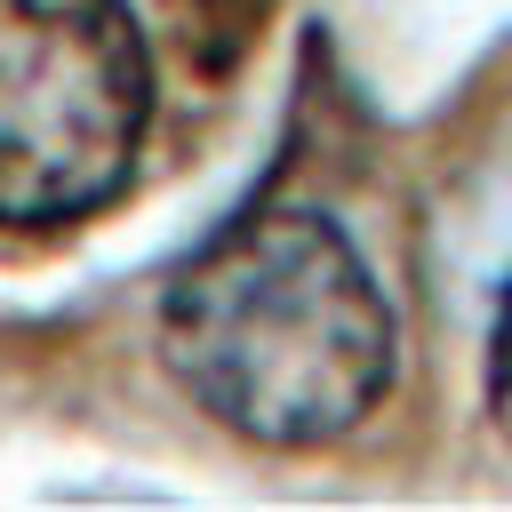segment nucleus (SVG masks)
Wrapping results in <instances>:
<instances>
[{"mask_svg": "<svg viewBox=\"0 0 512 512\" xmlns=\"http://www.w3.org/2000/svg\"><path fill=\"white\" fill-rule=\"evenodd\" d=\"M160 352L192 408L256 448H328L392 392L400 320L328 208H256L160 296Z\"/></svg>", "mask_w": 512, "mask_h": 512, "instance_id": "nucleus-1", "label": "nucleus"}, {"mask_svg": "<svg viewBox=\"0 0 512 512\" xmlns=\"http://www.w3.org/2000/svg\"><path fill=\"white\" fill-rule=\"evenodd\" d=\"M152 128V48L128 0H0V224L96 216Z\"/></svg>", "mask_w": 512, "mask_h": 512, "instance_id": "nucleus-2", "label": "nucleus"}, {"mask_svg": "<svg viewBox=\"0 0 512 512\" xmlns=\"http://www.w3.org/2000/svg\"><path fill=\"white\" fill-rule=\"evenodd\" d=\"M488 416H496V432L512 440V280H504L496 328H488Z\"/></svg>", "mask_w": 512, "mask_h": 512, "instance_id": "nucleus-3", "label": "nucleus"}]
</instances>
